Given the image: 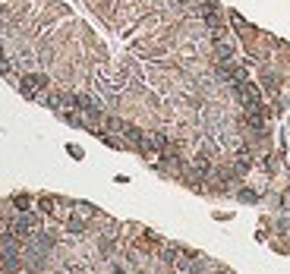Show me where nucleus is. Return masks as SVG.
I'll use <instances>...</instances> for the list:
<instances>
[{"label": "nucleus", "mask_w": 290, "mask_h": 274, "mask_svg": "<svg viewBox=\"0 0 290 274\" xmlns=\"http://www.w3.org/2000/svg\"><path fill=\"white\" fill-rule=\"evenodd\" d=\"M0 79L202 198L259 205L278 117L221 0H0Z\"/></svg>", "instance_id": "obj_1"}, {"label": "nucleus", "mask_w": 290, "mask_h": 274, "mask_svg": "<svg viewBox=\"0 0 290 274\" xmlns=\"http://www.w3.org/2000/svg\"><path fill=\"white\" fill-rule=\"evenodd\" d=\"M0 271H227L199 249L51 192L0 198Z\"/></svg>", "instance_id": "obj_2"}]
</instances>
